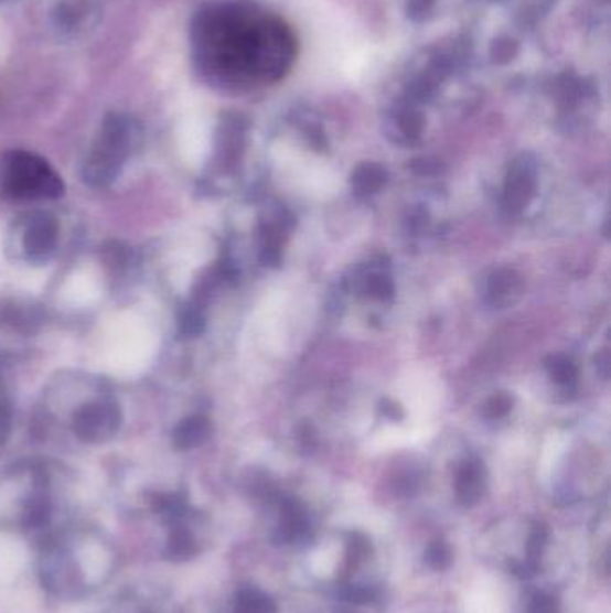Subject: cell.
<instances>
[{"label": "cell", "mask_w": 611, "mask_h": 613, "mask_svg": "<svg viewBox=\"0 0 611 613\" xmlns=\"http://www.w3.org/2000/svg\"><path fill=\"white\" fill-rule=\"evenodd\" d=\"M194 47L201 67L226 82L278 79L297 56L291 31L246 4L217 6L200 13Z\"/></svg>", "instance_id": "obj_1"}, {"label": "cell", "mask_w": 611, "mask_h": 613, "mask_svg": "<svg viewBox=\"0 0 611 613\" xmlns=\"http://www.w3.org/2000/svg\"><path fill=\"white\" fill-rule=\"evenodd\" d=\"M140 142L142 128L133 117L110 114L103 120L96 144L83 162V182L88 187H110Z\"/></svg>", "instance_id": "obj_2"}, {"label": "cell", "mask_w": 611, "mask_h": 613, "mask_svg": "<svg viewBox=\"0 0 611 613\" xmlns=\"http://www.w3.org/2000/svg\"><path fill=\"white\" fill-rule=\"evenodd\" d=\"M2 187L14 200H57L65 194L62 176L42 157L29 151L6 154Z\"/></svg>", "instance_id": "obj_3"}, {"label": "cell", "mask_w": 611, "mask_h": 613, "mask_svg": "<svg viewBox=\"0 0 611 613\" xmlns=\"http://www.w3.org/2000/svg\"><path fill=\"white\" fill-rule=\"evenodd\" d=\"M269 541L287 549H303L315 538V524L306 504L289 495L269 494Z\"/></svg>", "instance_id": "obj_4"}, {"label": "cell", "mask_w": 611, "mask_h": 613, "mask_svg": "<svg viewBox=\"0 0 611 613\" xmlns=\"http://www.w3.org/2000/svg\"><path fill=\"white\" fill-rule=\"evenodd\" d=\"M122 426V412L114 400H94L83 404L72 415V432L77 440L99 445L114 440Z\"/></svg>", "instance_id": "obj_5"}, {"label": "cell", "mask_w": 611, "mask_h": 613, "mask_svg": "<svg viewBox=\"0 0 611 613\" xmlns=\"http://www.w3.org/2000/svg\"><path fill=\"white\" fill-rule=\"evenodd\" d=\"M535 160L530 159L529 154H521L518 159L513 160L510 171H507L504 197H502L504 208L510 214H521L535 196Z\"/></svg>", "instance_id": "obj_6"}, {"label": "cell", "mask_w": 611, "mask_h": 613, "mask_svg": "<svg viewBox=\"0 0 611 613\" xmlns=\"http://www.w3.org/2000/svg\"><path fill=\"white\" fill-rule=\"evenodd\" d=\"M60 240V225L47 212L34 214L24 232V254L29 262L45 264L53 259Z\"/></svg>", "instance_id": "obj_7"}, {"label": "cell", "mask_w": 611, "mask_h": 613, "mask_svg": "<svg viewBox=\"0 0 611 613\" xmlns=\"http://www.w3.org/2000/svg\"><path fill=\"white\" fill-rule=\"evenodd\" d=\"M45 323V311L40 303L25 298H2L0 300V326L8 331L31 336Z\"/></svg>", "instance_id": "obj_8"}, {"label": "cell", "mask_w": 611, "mask_h": 613, "mask_svg": "<svg viewBox=\"0 0 611 613\" xmlns=\"http://www.w3.org/2000/svg\"><path fill=\"white\" fill-rule=\"evenodd\" d=\"M487 490V472L483 461L467 460L458 466L454 495L463 508H473L483 501Z\"/></svg>", "instance_id": "obj_9"}, {"label": "cell", "mask_w": 611, "mask_h": 613, "mask_svg": "<svg viewBox=\"0 0 611 613\" xmlns=\"http://www.w3.org/2000/svg\"><path fill=\"white\" fill-rule=\"evenodd\" d=\"M201 552V541L196 537V533L186 526V520L182 523L169 524L168 541L163 556L165 560L174 561V563H183V561L194 560Z\"/></svg>", "instance_id": "obj_10"}, {"label": "cell", "mask_w": 611, "mask_h": 613, "mask_svg": "<svg viewBox=\"0 0 611 613\" xmlns=\"http://www.w3.org/2000/svg\"><path fill=\"white\" fill-rule=\"evenodd\" d=\"M524 292V280L515 269H497L492 277L487 278V298L495 306L513 305L518 302Z\"/></svg>", "instance_id": "obj_11"}, {"label": "cell", "mask_w": 611, "mask_h": 613, "mask_svg": "<svg viewBox=\"0 0 611 613\" xmlns=\"http://www.w3.org/2000/svg\"><path fill=\"white\" fill-rule=\"evenodd\" d=\"M211 437V420L201 415H192V417L183 418L182 422L172 429V447L178 451H192V449L205 445Z\"/></svg>", "instance_id": "obj_12"}, {"label": "cell", "mask_w": 611, "mask_h": 613, "mask_svg": "<svg viewBox=\"0 0 611 613\" xmlns=\"http://www.w3.org/2000/svg\"><path fill=\"white\" fill-rule=\"evenodd\" d=\"M232 613H278V604L266 590L243 584L234 595Z\"/></svg>", "instance_id": "obj_13"}, {"label": "cell", "mask_w": 611, "mask_h": 613, "mask_svg": "<svg viewBox=\"0 0 611 613\" xmlns=\"http://www.w3.org/2000/svg\"><path fill=\"white\" fill-rule=\"evenodd\" d=\"M387 183V171L375 162H364L352 173V189L357 196L377 194Z\"/></svg>", "instance_id": "obj_14"}, {"label": "cell", "mask_w": 611, "mask_h": 613, "mask_svg": "<svg viewBox=\"0 0 611 613\" xmlns=\"http://www.w3.org/2000/svg\"><path fill=\"white\" fill-rule=\"evenodd\" d=\"M51 513H53V506H51L47 490L36 488L25 501L22 524L28 529H40L49 523Z\"/></svg>", "instance_id": "obj_15"}, {"label": "cell", "mask_w": 611, "mask_h": 613, "mask_svg": "<svg viewBox=\"0 0 611 613\" xmlns=\"http://www.w3.org/2000/svg\"><path fill=\"white\" fill-rule=\"evenodd\" d=\"M513 613H561L559 601L549 590L530 589L518 599Z\"/></svg>", "instance_id": "obj_16"}, {"label": "cell", "mask_w": 611, "mask_h": 613, "mask_svg": "<svg viewBox=\"0 0 611 613\" xmlns=\"http://www.w3.org/2000/svg\"><path fill=\"white\" fill-rule=\"evenodd\" d=\"M100 259H103L106 268L110 269L111 273H125L129 264H131V259H133V249L125 243H120V240H108L100 248Z\"/></svg>", "instance_id": "obj_17"}, {"label": "cell", "mask_w": 611, "mask_h": 613, "mask_svg": "<svg viewBox=\"0 0 611 613\" xmlns=\"http://www.w3.org/2000/svg\"><path fill=\"white\" fill-rule=\"evenodd\" d=\"M243 131L237 117L225 120L223 133L219 137V157L223 162H234L239 157L240 146H243Z\"/></svg>", "instance_id": "obj_18"}, {"label": "cell", "mask_w": 611, "mask_h": 613, "mask_svg": "<svg viewBox=\"0 0 611 613\" xmlns=\"http://www.w3.org/2000/svg\"><path fill=\"white\" fill-rule=\"evenodd\" d=\"M424 561L430 570L435 572H443V570L449 569L454 561V551L450 547L449 541L443 540V538H436V540L429 541V546L426 547L424 551Z\"/></svg>", "instance_id": "obj_19"}, {"label": "cell", "mask_w": 611, "mask_h": 613, "mask_svg": "<svg viewBox=\"0 0 611 613\" xmlns=\"http://www.w3.org/2000/svg\"><path fill=\"white\" fill-rule=\"evenodd\" d=\"M206 320L203 306L189 302L180 311V334L185 337H197L205 332Z\"/></svg>", "instance_id": "obj_20"}, {"label": "cell", "mask_w": 611, "mask_h": 613, "mask_svg": "<svg viewBox=\"0 0 611 613\" xmlns=\"http://www.w3.org/2000/svg\"><path fill=\"white\" fill-rule=\"evenodd\" d=\"M547 372H549L550 379L561 384V386L574 384V380L578 377V368L567 355H550L547 359Z\"/></svg>", "instance_id": "obj_21"}, {"label": "cell", "mask_w": 611, "mask_h": 613, "mask_svg": "<svg viewBox=\"0 0 611 613\" xmlns=\"http://www.w3.org/2000/svg\"><path fill=\"white\" fill-rule=\"evenodd\" d=\"M334 613H383L384 599L335 598Z\"/></svg>", "instance_id": "obj_22"}, {"label": "cell", "mask_w": 611, "mask_h": 613, "mask_svg": "<svg viewBox=\"0 0 611 613\" xmlns=\"http://www.w3.org/2000/svg\"><path fill=\"white\" fill-rule=\"evenodd\" d=\"M363 288L364 292L375 300H392L393 292H395L389 277L380 273H372L364 278Z\"/></svg>", "instance_id": "obj_23"}, {"label": "cell", "mask_w": 611, "mask_h": 613, "mask_svg": "<svg viewBox=\"0 0 611 613\" xmlns=\"http://www.w3.org/2000/svg\"><path fill=\"white\" fill-rule=\"evenodd\" d=\"M397 126L407 140H416L424 131V117L415 110H404L398 114Z\"/></svg>", "instance_id": "obj_24"}, {"label": "cell", "mask_w": 611, "mask_h": 613, "mask_svg": "<svg viewBox=\"0 0 611 613\" xmlns=\"http://www.w3.org/2000/svg\"><path fill=\"white\" fill-rule=\"evenodd\" d=\"M490 54H492L493 63L506 65L518 54V44L510 36H501V39L493 40Z\"/></svg>", "instance_id": "obj_25"}, {"label": "cell", "mask_w": 611, "mask_h": 613, "mask_svg": "<svg viewBox=\"0 0 611 613\" xmlns=\"http://www.w3.org/2000/svg\"><path fill=\"white\" fill-rule=\"evenodd\" d=\"M513 409V398L507 394L493 395L483 406V415L487 420H501Z\"/></svg>", "instance_id": "obj_26"}, {"label": "cell", "mask_w": 611, "mask_h": 613, "mask_svg": "<svg viewBox=\"0 0 611 613\" xmlns=\"http://www.w3.org/2000/svg\"><path fill=\"white\" fill-rule=\"evenodd\" d=\"M436 0H407V15L415 22H421L429 17Z\"/></svg>", "instance_id": "obj_27"}, {"label": "cell", "mask_w": 611, "mask_h": 613, "mask_svg": "<svg viewBox=\"0 0 611 613\" xmlns=\"http://www.w3.org/2000/svg\"><path fill=\"white\" fill-rule=\"evenodd\" d=\"M411 169L418 174H436L440 165H438V162H432V160L421 159L415 160V162L411 163Z\"/></svg>", "instance_id": "obj_28"}, {"label": "cell", "mask_w": 611, "mask_h": 613, "mask_svg": "<svg viewBox=\"0 0 611 613\" xmlns=\"http://www.w3.org/2000/svg\"><path fill=\"white\" fill-rule=\"evenodd\" d=\"M383 411L386 417H392L393 420H397V418L401 417V415H398V406H395V404L384 402Z\"/></svg>", "instance_id": "obj_29"}, {"label": "cell", "mask_w": 611, "mask_h": 613, "mask_svg": "<svg viewBox=\"0 0 611 613\" xmlns=\"http://www.w3.org/2000/svg\"><path fill=\"white\" fill-rule=\"evenodd\" d=\"M143 613H151V612H143Z\"/></svg>", "instance_id": "obj_30"}]
</instances>
